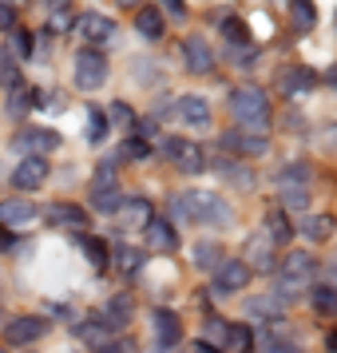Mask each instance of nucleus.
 Returning <instances> with one entry per match:
<instances>
[{"mask_svg":"<svg viewBox=\"0 0 337 353\" xmlns=\"http://www.w3.org/2000/svg\"><path fill=\"white\" fill-rule=\"evenodd\" d=\"M83 139H88V143H103V139H108V115L99 112V108H92V112H88Z\"/></svg>","mask_w":337,"mask_h":353,"instance_id":"473e14b6","label":"nucleus"},{"mask_svg":"<svg viewBox=\"0 0 337 353\" xmlns=\"http://www.w3.org/2000/svg\"><path fill=\"white\" fill-rule=\"evenodd\" d=\"M143 230H147V246H151L155 254H175L178 250V234H175V226L167 223V219H151Z\"/></svg>","mask_w":337,"mask_h":353,"instance_id":"ddd939ff","label":"nucleus"},{"mask_svg":"<svg viewBox=\"0 0 337 353\" xmlns=\"http://www.w3.org/2000/svg\"><path fill=\"white\" fill-rule=\"evenodd\" d=\"M131 314H135V302H131L127 294H115L112 302H108V310H103V325H108V330H123V325H127L131 321Z\"/></svg>","mask_w":337,"mask_h":353,"instance_id":"aec40b11","label":"nucleus"},{"mask_svg":"<svg viewBox=\"0 0 337 353\" xmlns=\"http://www.w3.org/2000/svg\"><path fill=\"white\" fill-rule=\"evenodd\" d=\"M151 334L159 337L163 345H175L178 337H183V321H178L175 310H155L151 314Z\"/></svg>","mask_w":337,"mask_h":353,"instance_id":"dca6fc26","label":"nucleus"},{"mask_svg":"<svg viewBox=\"0 0 337 353\" xmlns=\"http://www.w3.org/2000/svg\"><path fill=\"white\" fill-rule=\"evenodd\" d=\"M103 80H108V56H103L99 48H80L76 52V88L96 92V88H103Z\"/></svg>","mask_w":337,"mask_h":353,"instance_id":"20e7f679","label":"nucleus"},{"mask_svg":"<svg viewBox=\"0 0 337 353\" xmlns=\"http://www.w3.org/2000/svg\"><path fill=\"white\" fill-rule=\"evenodd\" d=\"M48 183V159H20L12 171V187L17 191H36Z\"/></svg>","mask_w":337,"mask_h":353,"instance_id":"f8f14e48","label":"nucleus"},{"mask_svg":"<svg viewBox=\"0 0 337 353\" xmlns=\"http://www.w3.org/2000/svg\"><path fill=\"white\" fill-rule=\"evenodd\" d=\"M270 353H302V350H298V345H289V341H286V345H282V341H270Z\"/></svg>","mask_w":337,"mask_h":353,"instance_id":"de8ad7c7","label":"nucleus"},{"mask_svg":"<svg viewBox=\"0 0 337 353\" xmlns=\"http://www.w3.org/2000/svg\"><path fill=\"white\" fill-rule=\"evenodd\" d=\"M12 147H17L20 155H28V159H44V155H52L60 147V135L52 128H20L12 135Z\"/></svg>","mask_w":337,"mask_h":353,"instance_id":"39448f33","label":"nucleus"},{"mask_svg":"<svg viewBox=\"0 0 337 353\" xmlns=\"http://www.w3.org/2000/svg\"><path fill=\"white\" fill-rule=\"evenodd\" d=\"M0 88H8V92L20 88V64L12 60V52H0Z\"/></svg>","mask_w":337,"mask_h":353,"instance_id":"72a5a7b5","label":"nucleus"},{"mask_svg":"<svg viewBox=\"0 0 337 353\" xmlns=\"http://www.w3.org/2000/svg\"><path fill=\"white\" fill-rule=\"evenodd\" d=\"M12 48H17L20 60H28V56L36 52V36L32 32H20V28H17V32H12Z\"/></svg>","mask_w":337,"mask_h":353,"instance_id":"ea45409f","label":"nucleus"},{"mask_svg":"<svg viewBox=\"0 0 337 353\" xmlns=\"http://www.w3.org/2000/svg\"><path fill=\"white\" fill-rule=\"evenodd\" d=\"M96 353H135V345H131V341H108V345H99Z\"/></svg>","mask_w":337,"mask_h":353,"instance_id":"a18cd8bd","label":"nucleus"},{"mask_svg":"<svg viewBox=\"0 0 337 353\" xmlns=\"http://www.w3.org/2000/svg\"><path fill=\"white\" fill-rule=\"evenodd\" d=\"M266 239H270L274 246H282V242L294 239V226H289L286 210H270V214H266Z\"/></svg>","mask_w":337,"mask_h":353,"instance_id":"a878e982","label":"nucleus"},{"mask_svg":"<svg viewBox=\"0 0 337 353\" xmlns=\"http://www.w3.org/2000/svg\"><path fill=\"white\" fill-rule=\"evenodd\" d=\"M0 223L4 226H28V223H36V207L28 203V199H4L0 203Z\"/></svg>","mask_w":337,"mask_h":353,"instance_id":"f3484780","label":"nucleus"},{"mask_svg":"<svg viewBox=\"0 0 337 353\" xmlns=\"http://www.w3.org/2000/svg\"><path fill=\"white\" fill-rule=\"evenodd\" d=\"M115 266H119L123 274H135L139 266H143V254L131 250V246H119V250H115Z\"/></svg>","mask_w":337,"mask_h":353,"instance_id":"e433bc0d","label":"nucleus"},{"mask_svg":"<svg viewBox=\"0 0 337 353\" xmlns=\"http://www.w3.org/2000/svg\"><path fill=\"white\" fill-rule=\"evenodd\" d=\"M44 334H48V321L36 318V314L12 318L8 325H4V337H8V345H28V341H40Z\"/></svg>","mask_w":337,"mask_h":353,"instance_id":"0eeeda50","label":"nucleus"},{"mask_svg":"<svg viewBox=\"0 0 337 353\" xmlns=\"http://www.w3.org/2000/svg\"><path fill=\"white\" fill-rule=\"evenodd\" d=\"M159 353H171V345H163V350H159Z\"/></svg>","mask_w":337,"mask_h":353,"instance_id":"603ef678","label":"nucleus"},{"mask_svg":"<svg viewBox=\"0 0 337 353\" xmlns=\"http://www.w3.org/2000/svg\"><path fill=\"white\" fill-rule=\"evenodd\" d=\"M250 341H254V334H250V325H230V330H226V345H223V350L246 353V350H250Z\"/></svg>","mask_w":337,"mask_h":353,"instance_id":"c9c22d12","label":"nucleus"},{"mask_svg":"<svg viewBox=\"0 0 337 353\" xmlns=\"http://www.w3.org/2000/svg\"><path fill=\"white\" fill-rule=\"evenodd\" d=\"M112 119L119 128H131V123H135V112H131L127 103H112Z\"/></svg>","mask_w":337,"mask_h":353,"instance_id":"c03bdc74","label":"nucleus"},{"mask_svg":"<svg viewBox=\"0 0 337 353\" xmlns=\"http://www.w3.org/2000/svg\"><path fill=\"white\" fill-rule=\"evenodd\" d=\"M115 214H119V223L123 226H147L151 219H155V207H151L147 199H127Z\"/></svg>","mask_w":337,"mask_h":353,"instance_id":"412c9836","label":"nucleus"},{"mask_svg":"<svg viewBox=\"0 0 337 353\" xmlns=\"http://www.w3.org/2000/svg\"><path fill=\"white\" fill-rule=\"evenodd\" d=\"M178 119L187 128H210V108L203 96H183L178 99Z\"/></svg>","mask_w":337,"mask_h":353,"instance_id":"a211bd4d","label":"nucleus"},{"mask_svg":"<svg viewBox=\"0 0 337 353\" xmlns=\"http://www.w3.org/2000/svg\"><path fill=\"white\" fill-rule=\"evenodd\" d=\"M282 207H289V210L309 207V187L305 183H282Z\"/></svg>","mask_w":337,"mask_h":353,"instance_id":"2f4dec72","label":"nucleus"},{"mask_svg":"<svg viewBox=\"0 0 337 353\" xmlns=\"http://www.w3.org/2000/svg\"><path fill=\"white\" fill-rule=\"evenodd\" d=\"M246 318H254V321H282V305L274 302V298H250L246 302Z\"/></svg>","mask_w":337,"mask_h":353,"instance_id":"bb28decb","label":"nucleus"},{"mask_svg":"<svg viewBox=\"0 0 337 353\" xmlns=\"http://www.w3.org/2000/svg\"><path fill=\"white\" fill-rule=\"evenodd\" d=\"M218 32H223V40H230V44H246V40H250V28H246L238 17H223Z\"/></svg>","mask_w":337,"mask_h":353,"instance_id":"f704fd0d","label":"nucleus"},{"mask_svg":"<svg viewBox=\"0 0 337 353\" xmlns=\"http://www.w3.org/2000/svg\"><path fill=\"white\" fill-rule=\"evenodd\" d=\"M309 302H314L318 314L334 318V314H337V286H314V290H309Z\"/></svg>","mask_w":337,"mask_h":353,"instance_id":"c756f323","label":"nucleus"},{"mask_svg":"<svg viewBox=\"0 0 337 353\" xmlns=\"http://www.w3.org/2000/svg\"><path fill=\"white\" fill-rule=\"evenodd\" d=\"M325 350L337 353V330H329V334H325Z\"/></svg>","mask_w":337,"mask_h":353,"instance_id":"09e8293b","label":"nucleus"},{"mask_svg":"<svg viewBox=\"0 0 337 353\" xmlns=\"http://www.w3.org/2000/svg\"><path fill=\"white\" fill-rule=\"evenodd\" d=\"M135 28H139L143 40H163V32H167V28H163V12L155 4H147V8L135 12Z\"/></svg>","mask_w":337,"mask_h":353,"instance_id":"5701e85b","label":"nucleus"},{"mask_svg":"<svg viewBox=\"0 0 337 353\" xmlns=\"http://www.w3.org/2000/svg\"><path fill=\"white\" fill-rule=\"evenodd\" d=\"M76 20H72V12H68V4H56L52 8V32H68Z\"/></svg>","mask_w":337,"mask_h":353,"instance_id":"a19ab883","label":"nucleus"},{"mask_svg":"<svg viewBox=\"0 0 337 353\" xmlns=\"http://www.w3.org/2000/svg\"><path fill=\"white\" fill-rule=\"evenodd\" d=\"M76 334H80V341H83V345H92V350H99V345H108V341H112V330H108L99 318L76 325Z\"/></svg>","mask_w":337,"mask_h":353,"instance_id":"cd10ccee","label":"nucleus"},{"mask_svg":"<svg viewBox=\"0 0 337 353\" xmlns=\"http://www.w3.org/2000/svg\"><path fill=\"white\" fill-rule=\"evenodd\" d=\"M147 155H151V143H143V139H127L119 147V159H127V163H143Z\"/></svg>","mask_w":337,"mask_h":353,"instance_id":"4c0bfd02","label":"nucleus"},{"mask_svg":"<svg viewBox=\"0 0 337 353\" xmlns=\"http://www.w3.org/2000/svg\"><path fill=\"white\" fill-rule=\"evenodd\" d=\"M191 258H194V266L198 270H218L223 266V246L218 242H194V250H191Z\"/></svg>","mask_w":337,"mask_h":353,"instance_id":"393cba45","label":"nucleus"},{"mask_svg":"<svg viewBox=\"0 0 337 353\" xmlns=\"http://www.w3.org/2000/svg\"><path fill=\"white\" fill-rule=\"evenodd\" d=\"M325 83H329V88H334V92H337V64L329 68V72H325Z\"/></svg>","mask_w":337,"mask_h":353,"instance_id":"8fccbe9b","label":"nucleus"},{"mask_svg":"<svg viewBox=\"0 0 337 353\" xmlns=\"http://www.w3.org/2000/svg\"><path fill=\"white\" fill-rule=\"evenodd\" d=\"M163 151H167V155L178 163V171H187V175H198V171H207V163H203V151H198L194 143H187V139H167V143H163Z\"/></svg>","mask_w":337,"mask_h":353,"instance_id":"1a4fd4ad","label":"nucleus"},{"mask_svg":"<svg viewBox=\"0 0 337 353\" xmlns=\"http://www.w3.org/2000/svg\"><path fill=\"white\" fill-rule=\"evenodd\" d=\"M305 179H309V167H305V163H289V167L278 171V187H282V183H305Z\"/></svg>","mask_w":337,"mask_h":353,"instance_id":"58836bf2","label":"nucleus"},{"mask_svg":"<svg viewBox=\"0 0 337 353\" xmlns=\"http://www.w3.org/2000/svg\"><path fill=\"white\" fill-rule=\"evenodd\" d=\"M314 266H318V258L309 254V250H289V254L282 258V278H286V282H298V286H309Z\"/></svg>","mask_w":337,"mask_h":353,"instance_id":"9b49d317","label":"nucleus"},{"mask_svg":"<svg viewBox=\"0 0 337 353\" xmlns=\"http://www.w3.org/2000/svg\"><path fill=\"white\" fill-rule=\"evenodd\" d=\"M230 115H234V123H238L246 135H258V139H266V131H270V103L266 96L258 92V88H238L234 96H230Z\"/></svg>","mask_w":337,"mask_h":353,"instance_id":"f03ea898","label":"nucleus"},{"mask_svg":"<svg viewBox=\"0 0 337 353\" xmlns=\"http://www.w3.org/2000/svg\"><path fill=\"white\" fill-rule=\"evenodd\" d=\"M178 223H207V226H234V207L218 191H183L171 199Z\"/></svg>","mask_w":337,"mask_h":353,"instance_id":"f257e3e1","label":"nucleus"},{"mask_svg":"<svg viewBox=\"0 0 337 353\" xmlns=\"http://www.w3.org/2000/svg\"><path fill=\"white\" fill-rule=\"evenodd\" d=\"M183 60H187V72L207 76L210 68H214V52H210V44L203 36H187V40H183Z\"/></svg>","mask_w":337,"mask_h":353,"instance_id":"9d476101","label":"nucleus"},{"mask_svg":"<svg viewBox=\"0 0 337 353\" xmlns=\"http://www.w3.org/2000/svg\"><path fill=\"white\" fill-rule=\"evenodd\" d=\"M226 330H230L226 321H207V345L210 350H214V341H218V350L226 345Z\"/></svg>","mask_w":337,"mask_h":353,"instance_id":"79ce46f5","label":"nucleus"},{"mask_svg":"<svg viewBox=\"0 0 337 353\" xmlns=\"http://www.w3.org/2000/svg\"><path fill=\"white\" fill-rule=\"evenodd\" d=\"M48 219L56 226H68V230H83V226H88V210L76 207V203H56V207L48 210Z\"/></svg>","mask_w":337,"mask_h":353,"instance_id":"4be33fe9","label":"nucleus"},{"mask_svg":"<svg viewBox=\"0 0 337 353\" xmlns=\"http://www.w3.org/2000/svg\"><path fill=\"white\" fill-rule=\"evenodd\" d=\"M194 353H218V350H210L207 341H198V345H194Z\"/></svg>","mask_w":337,"mask_h":353,"instance_id":"3c124183","label":"nucleus"},{"mask_svg":"<svg viewBox=\"0 0 337 353\" xmlns=\"http://www.w3.org/2000/svg\"><path fill=\"white\" fill-rule=\"evenodd\" d=\"M334 230H337L334 214H314V219H305V223H302V234L309 242H329V239H334Z\"/></svg>","mask_w":337,"mask_h":353,"instance_id":"b1692460","label":"nucleus"},{"mask_svg":"<svg viewBox=\"0 0 337 353\" xmlns=\"http://www.w3.org/2000/svg\"><path fill=\"white\" fill-rule=\"evenodd\" d=\"M83 258L92 262V270H108V242L103 239H80Z\"/></svg>","mask_w":337,"mask_h":353,"instance_id":"7c9ffc66","label":"nucleus"},{"mask_svg":"<svg viewBox=\"0 0 337 353\" xmlns=\"http://www.w3.org/2000/svg\"><path fill=\"white\" fill-rule=\"evenodd\" d=\"M289 17H294V28H298V32H314L318 8H314L309 0H294V4H289Z\"/></svg>","mask_w":337,"mask_h":353,"instance_id":"c85d7f7f","label":"nucleus"},{"mask_svg":"<svg viewBox=\"0 0 337 353\" xmlns=\"http://www.w3.org/2000/svg\"><path fill=\"white\" fill-rule=\"evenodd\" d=\"M163 12H167V17H187V8H183L178 0H167V4H163Z\"/></svg>","mask_w":337,"mask_h":353,"instance_id":"49530a36","label":"nucleus"},{"mask_svg":"<svg viewBox=\"0 0 337 353\" xmlns=\"http://www.w3.org/2000/svg\"><path fill=\"white\" fill-rule=\"evenodd\" d=\"M314 83H318V76H314L309 68H286V72L278 76V88H282V96H289V99L314 92Z\"/></svg>","mask_w":337,"mask_h":353,"instance_id":"4468645a","label":"nucleus"},{"mask_svg":"<svg viewBox=\"0 0 337 353\" xmlns=\"http://www.w3.org/2000/svg\"><path fill=\"white\" fill-rule=\"evenodd\" d=\"M76 32L96 48V44H103V40H112L115 32V20L112 17H103V12H83V17H76V24H72Z\"/></svg>","mask_w":337,"mask_h":353,"instance_id":"6e6552de","label":"nucleus"},{"mask_svg":"<svg viewBox=\"0 0 337 353\" xmlns=\"http://www.w3.org/2000/svg\"><path fill=\"white\" fill-rule=\"evenodd\" d=\"M92 207L103 210V214H115V210L123 207V191L115 187V163H99L96 171V183H92Z\"/></svg>","mask_w":337,"mask_h":353,"instance_id":"7ed1b4c3","label":"nucleus"},{"mask_svg":"<svg viewBox=\"0 0 337 353\" xmlns=\"http://www.w3.org/2000/svg\"><path fill=\"white\" fill-rule=\"evenodd\" d=\"M246 266L254 270H274V242L266 234H250L246 239Z\"/></svg>","mask_w":337,"mask_h":353,"instance_id":"2eb2a0df","label":"nucleus"},{"mask_svg":"<svg viewBox=\"0 0 337 353\" xmlns=\"http://www.w3.org/2000/svg\"><path fill=\"white\" fill-rule=\"evenodd\" d=\"M223 147L226 151H238L242 159H250V155H266V139H258V135H246V131H226L223 135Z\"/></svg>","mask_w":337,"mask_h":353,"instance_id":"6ab92c4d","label":"nucleus"},{"mask_svg":"<svg viewBox=\"0 0 337 353\" xmlns=\"http://www.w3.org/2000/svg\"><path fill=\"white\" fill-rule=\"evenodd\" d=\"M17 24H20V12L12 8V4L0 0V28H4V32H17Z\"/></svg>","mask_w":337,"mask_h":353,"instance_id":"37998d69","label":"nucleus"},{"mask_svg":"<svg viewBox=\"0 0 337 353\" xmlns=\"http://www.w3.org/2000/svg\"><path fill=\"white\" fill-rule=\"evenodd\" d=\"M242 286H250V266L246 262H223L218 270H214V298H230V294H238Z\"/></svg>","mask_w":337,"mask_h":353,"instance_id":"423d86ee","label":"nucleus"}]
</instances>
